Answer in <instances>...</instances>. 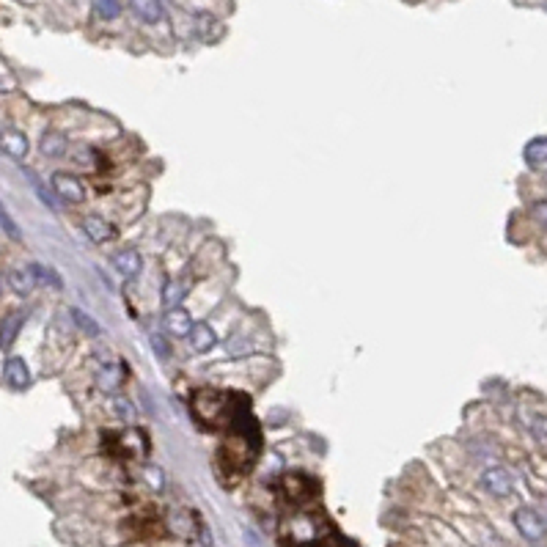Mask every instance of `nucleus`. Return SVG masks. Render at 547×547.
I'll return each instance as SVG.
<instances>
[{"label": "nucleus", "instance_id": "obj_1", "mask_svg": "<svg viewBox=\"0 0 547 547\" xmlns=\"http://www.w3.org/2000/svg\"><path fill=\"white\" fill-rule=\"evenodd\" d=\"M515 525L528 542H539L545 536V520L539 517V512H534L528 506H522V509L515 512Z\"/></svg>", "mask_w": 547, "mask_h": 547}, {"label": "nucleus", "instance_id": "obj_2", "mask_svg": "<svg viewBox=\"0 0 547 547\" xmlns=\"http://www.w3.org/2000/svg\"><path fill=\"white\" fill-rule=\"evenodd\" d=\"M53 190H55V195H61L66 204H83L86 201V185L72 173H55L53 176Z\"/></svg>", "mask_w": 547, "mask_h": 547}, {"label": "nucleus", "instance_id": "obj_3", "mask_svg": "<svg viewBox=\"0 0 547 547\" xmlns=\"http://www.w3.org/2000/svg\"><path fill=\"white\" fill-rule=\"evenodd\" d=\"M482 484L487 492H492V495H498V498H506L509 492H512V473L506 470V468H489V470H484L482 476Z\"/></svg>", "mask_w": 547, "mask_h": 547}, {"label": "nucleus", "instance_id": "obj_4", "mask_svg": "<svg viewBox=\"0 0 547 547\" xmlns=\"http://www.w3.org/2000/svg\"><path fill=\"white\" fill-rule=\"evenodd\" d=\"M28 138L20 132V129H3L0 132V152L14 157V160H22L28 154Z\"/></svg>", "mask_w": 547, "mask_h": 547}, {"label": "nucleus", "instance_id": "obj_5", "mask_svg": "<svg viewBox=\"0 0 547 547\" xmlns=\"http://www.w3.org/2000/svg\"><path fill=\"white\" fill-rule=\"evenodd\" d=\"M3 377H6L8 388H14V390H25L31 385V371H28L22 357H8L6 369H3Z\"/></svg>", "mask_w": 547, "mask_h": 547}, {"label": "nucleus", "instance_id": "obj_6", "mask_svg": "<svg viewBox=\"0 0 547 547\" xmlns=\"http://www.w3.org/2000/svg\"><path fill=\"white\" fill-rule=\"evenodd\" d=\"M129 8L146 25H157L162 17H165V6H162L160 0H129Z\"/></svg>", "mask_w": 547, "mask_h": 547}, {"label": "nucleus", "instance_id": "obj_7", "mask_svg": "<svg viewBox=\"0 0 547 547\" xmlns=\"http://www.w3.org/2000/svg\"><path fill=\"white\" fill-rule=\"evenodd\" d=\"M121 380H124V369L119 363H105L97 374V385L102 393H116L121 388Z\"/></svg>", "mask_w": 547, "mask_h": 547}, {"label": "nucleus", "instance_id": "obj_8", "mask_svg": "<svg viewBox=\"0 0 547 547\" xmlns=\"http://www.w3.org/2000/svg\"><path fill=\"white\" fill-rule=\"evenodd\" d=\"M165 327L171 336H190L193 330V317L185 308H168L165 311Z\"/></svg>", "mask_w": 547, "mask_h": 547}, {"label": "nucleus", "instance_id": "obj_9", "mask_svg": "<svg viewBox=\"0 0 547 547\" xmlns=\"http://www.w3.org/2000/svg\"><path fill=\"white\" fill-rule=\"evenodd\" d=\"M215 344H218L215 330L204 322H193V330H190V347H193V352H209Z\"/></svg>", "mask_w": 547, "mask_h": 547}, {"label": "nucleus", "instance_id": "obj_10", "mask_svg": "<svg viewBox=\"0 0 547 547\" xmlns=\"http://www.w3.org/2000/svg\"><path fill=\"white\" fill-rule=\"evenodd\" d=\"M83 231H86L94 242H107V239H113V237H116V228L107 223L105 218H99V215H88V218H83Z\"/></svg>", "mask_w": 547, "mask_h": 547}, {"label": "nucleus", "instance_id": "obj_11", "mask_svg": "<svg viewBox=\"0 0 547 547\" xmlns=\"http://www.w3.org/2000/svg\"><path fill=\"white\" fill-rule=\"evenodd\" d=\"M113 267H116V272H121L124 278H135V275L140 272L143 261H140V256H138L135 251H119V253L113 256Z\"/></svg>", "mask_w": 547, "mask_h": 547}, {"label": "nucleus", "instance_id": "obj_12", "mask_svg": "<svg viewBox=\"0 0 547 547\" xmlns=\"http://www.w3.org/2000/svg\"><path fill=\"white\" fill-rule=\"evenodd\" d=\"M22 314H11V317H6L3 322H0V350H8L11 344H14V338L20 336V330H22Z\"/></svg>", "mask_w": 547, "mask_h": 547}, {"label": "nucleus", "instance_id": "obj_13", "mask_svg": "<svg viewBox=\"0 0 547 547\" xmlns=\"http://www.w3.org/2000/svg\"><path fill=\"white\" fill-rule=\"evenodd\" d=\"M41 154L44 157H61L66 152V138L61 132H55V129H50V132H44L41 135Z\"/></svg>", "mask_w": 547, "mask_h": 547}, {"label": "nucleus", "instance_id": "obj_14", "mask_svg": "<svg viewBox=\"0 0 547 547\" xmlns=\"http://www.w3.org/2000/svg\"><path fill=\"white\" fill-rule=\"evenodd\" d=\"M522 157L528 165H545L547 162V138H534L522 149Z\"/></svg>", "mask_w": 547, "mask_h": 547}, {"label": "nucleus", "instance_id": "obj_15", "mask_svg": "<svg viewBox=\"0 0 547 547\" xmlns=\"http://www.w3.org/2000/svg\"><path fill=\"white\" fill-rule=\"evenodd\" d=\"M185 294H187V286H185V284L168 281V284L162 286V305H165V311H168V308H179V303L185 300Z\"/></svg>", "mask_w": 547, "mask_h": 547}, {"label": "nucleus", "instance_id": "obj_16", "mask_svg": "<svg viewBox=\"0 0 547 547\" xmlns=\"http://www.w3.org/2000/svg\"><path fill=\"white\" fill-rule=\"evenodd\" d=\"M33 275H31V270H14L11 275H8V286L17 291V294H28V291L33 289Z\"/></svg>", "mask_w": 547, "mask_h": 547}, {"label": "nucleus", "instance_id": "obj_17", "mask_svg": "<svg viewBox=\"0 0 547 547\" xmlns=\"http://www.w3.org/2000/svg\"><path fill=\"white\" fill-rule=\"evenodd\" d=\"M28 270H31V275H33V281H36V284H44V286H55V289H61V278H58L53 270L41 267V264H31Z\"/></svg>", "mask_w": 547, "mask_h": 547}, {"label": "nucleus", "instance_id": "obj_18", "mask_svg": "<svg viewBox=\"0 0 547 547\" xmlns=\"http://www.w3.org/2000/svg\"><path fill=\"white\" fill-rule=\"evenodd\" d=\"M195 25H198V33H201L204 41H212V39H218L215 33H220V22L215 17H209V14H198Z\"/></svg>", "mask_w": 547, "mask_h": 547}, {"label": "nucleus", "instance_id": "obj_19", "mask_svg": "<svg viewBox=\"0 0 547 547\" xmlns=\"http://www.w3.org/2000/svg\"><path fill=\"white\" fill-rule=\"evenodd\" d=\"M94 8L102 20H116L121 14V3L119 0H94Z\"/></svg>", "mask_w": 547, "mask_h": 547}, {"label": "nucleus", "instance_id": "obj_20", "mask_svg": "<svg viewBox=\"0 0 547 547\" xmlns=\"http://www.w3.org/2000/svg\"><path fill=\"white\" fill-rule=\"evenodd\" d=\"M72 319L77 327H83L88 336H99V324H94V319L86 314V311H80V308H72Z\"/></svg>", "mask_w": 547, "mask_h": 547}, {"label": "nucleus", "instance_id": "obj_21", "mask_svg": "<svg viewBox=\"0 0 547 547\" xmlns=\"http://www.w3.org/2000/svg\"><path fill=\"white\" fill-rule=\"evenodd\" d=\"M0 225H3V231H6L11 239H17V242L22 239V234H20V225L11 220V215H8V212H6V206H3V201H0Z\"/></svg>", "mask_w": 547, "mask_h": 547}, {"label": "nucleus", "instance_id": "obj_22", "mask_svg": "<svg viewBox=\"0 0 547 547\" xmlns=\"http://www.w3.org/2000/svg\"><path fill=\"white\" fill-rule=\"evenodd\" d=\"M531 432H534V440H536V446L547 454V416L542 419H536L531 423Z\"/></svg>", "mask_w": 547, "mask_h": 547}, {"label": "nucleus", "instance_id": "obj_23", "mask_svg": "<svg viewBox=\"0 0 547 547\" xmlns=\"http://www.w3.org/2000/svg\"><path fill=\"white\" fill-rule=\"evenodd\" d=\"M17 88V77H14V72L8 69V66L0 61V94H6V91H14Z\"/></svg>", "mask_w": 547, "mask_h": 547}, {"label": "nucleus", "instance_id": "obj_24", "mask_svg": "<svg viewBox=\"0 0 547 547\" xmlns=\"http://www.w3.org/2000/svg\"><path fill=\"white\" fill-rule=\"evenodd\" d=\"M113 407H116V416L124 421H132L135 419V407L129 404L127 399H113Z\"/></svg>", "mask_w": 547, "mask_h": 547}, {"label": "nucleus", "instance_id": "obj_25", "mask_svg": "<svg viewBox=\"0 0 547 547\" xmlns=\"http://www.w3.org/2000/svg\"><path fill=\"white\" fill-rule=\"evenodd\" d=\"M152 347H154V352H157V357H162V360H168V355H171V350L165 347V341H162L160 336H152Z\"/></svg>", "mask_w": 547, "mask_h": 547}, {"label": "nucleus", "instance_id": "obj_26", "mask_svg": "<svg viewBox=\"0 0 547 547\" xmlns=\"http://www.w3.org/2000/svg\"><path fill=\"white\" fill-rule=\"evenodd\" d=\"M534 218L547 228V201H539V204L534 206Z\"/></svg>", "mask_w": 547, "mask_h": 547}, {"label": "nucleus", "instance_id": "obj_27", "mask_svg": "<svg viewBox=\"0 0 547 547\" xmlns=\"http://www.w3.org/2000/svg\"><path fill=\"white\" fill-rule=\"evenodd\" d=\"M0 291H3V281H0Z\"/></svg>", "mask_w": 547, "mask_h": 547}]
</instances>
